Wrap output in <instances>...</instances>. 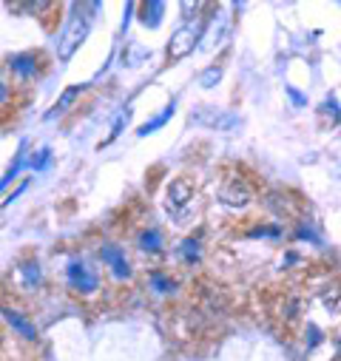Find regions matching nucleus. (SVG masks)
<instances>
[{
	"mask_svg": "<svg viewBox=\"0 0 341 361\" xmlns=\"http://www.w3.org/2000/svg\"><path fill=\"white\" fill-rule=\"evenodd\" d=\"M202 208V188L194 173H177L170 176L162 188V211L177 228L194 225Z\"/></svg>",
	"mask_w": 341,
	"mask_h": 361,
	"instance_id": "f257e3e1",
	"label": "nucleus"
},
{
	"mask_svg": "<svg viewBox=\"0 0 341 361\" xmlns=\"http://www.w3.org/2000/svg\"><path fill=\"white\" fill-rule=\"evenodd\" d=\"M213 202L219 211L236 216V214H244L250 205H253V188L250 183L239 173V171H225L219 179H216V194H213Z\"/></svg>",
	"mask_w": 341,
	"mask_h": 361,
	"instance_id": "f03ea898",
	"label": "nucleus"
},
{
	"mask_svg": "<svg viewBox=\"0 0 341 361\" xmlns=\"http://www.w3.org/2000/svg\"><path fill=\"white\" fill-rule=\"evenodd\" d=\"M66 288L80 299H92L103 290V279L97 267H92L85 259H71L66 264Z\"/></svg>",
	"mask_w": 341,
	"mask_h": 361,
	"instance_id": "7ed1b4c3",
	"label": "nucleus"
},
{
	"mask_svg": "<svg viewBox=\"0 0 341 361\" xmlns=\"http://www.w3.org/2000/svg\"><path fill=\"white\" fill-rule=\"evenodd\" d=\"M6 71L12 74V85H32L46 74L43 51H18L6 60Z\"/></svg>",
	"mask_w": 341,
	"mask_h": 361,
	"instance_id": "20e7f679",
	"label": "nucleus"
},
{
	"mask_svg": "<svg viewBox=\"0 0 341 361\" xmlns=\"http://www.w3.org/2000/svg\"><path fill=\"white\" fill-rule=\"evenodd\" d=\"M0 319H4V324L9 327V333L18 336L20 341H26V344H37L40 341V327L23 307H18L12 302H4L0 305Z\"/></svg>",
	"mask_w": 341,
	"mask_h": 361,
	"instance_id": "39448f33",
	"label": "nucleus"
},
{
	"mask_svg": "<svg viewBox=\"0 0 341 361\" xmlns=\"http://www.w3.org/2000/svg\"><path fill=\"white\" fill-rule=\"evenodd\" d=\"M97 259L103 262V267L117 279V282H128L134 279V264L128 259V250L125 245H117V242H106L97 247Z\"/></svg>",
	"mask_w": 341,
	"mask_h": 361,
	"instance_id": "423d86ee",
	"label": "nucleus"
},
{
	"mask_svg": "<svg viewBox=\"0 0 341 361\" xmlns=\"http://www.w3.org/2000/svg\"><path fill=\"white\" fill-rule=\"evenodd\" d=\"M46 276H43V267L35 256H23L15 267V285L20 293H37L43 288Z\"/></svg>",
	"mask_w": 341,
	"mask_h": 361,
	"instance_id": "0eeeda50",
	"label": "nucleus"
},
{
	"mask_svg": "<svg viewBox=\"0 0 341 361\" xmlns=\"http://www.w3.org/2000/svg\"><path fill=\"white\" fill-rule=\"evenodd\" d=\"M134 247H137L142 256H148V259L162 256V253L168 250L165 231H162V228H156V225H145V228H142V231L134 236Z\"/></svg>",
	"mask_w": 341,
	"mask_h": 361,
	"instance_id": "6e6552de",
	"label": "nucleus"
},
{
	"mask_svg": "<svg viewBox=\"0 0 341 361\" xmlns=\"http://www.w3.org/2000/svg\"><path fill=\"white\" fill-rule=\"evenodd\" d=\"M148 290L159 299H174L180 293V279L170 274V270L154 267V270H148Z\"/></svg>",
	"mask_w": 341,
	"mask_h": 361,
	"instance_id": "1a4fd4ad",
	"label": "nucleus"
},
{
	"mask_svg": "<svg viewBox=\"0 0 341 361\" xmlns=\"http://www.w3.org/2000/svg\"><path fill=\"white\" fill-rule=\"evenodd\" d=\"M89 26H92V18L82 20V23H80L77 15L68 18V26H66V32H63V37H60V60H68V57L74 54V49L82 43V37H85V32H89Z\"/></svg>",
	"mask_w": 341,
	"mask_h": 361,
	"instance_id": "9d476101",
	"label": "nucleus"
},
{
	"mask_svg": "<svg viewBox=\"0 0 341 361\" xmlns=\"http://www.w3.org/2000/svg\"><path fill=\"white\" fill-rule=\"evenodd\" d=\"M197 40H199V29L197 26H182L174 37H170V46H168V60H182L188 57L194 49H197Z\"/></svg>",
	"mask_w": 341,
	"mask_h": 361,
	"instance_id": "9b49d317",
	"label": "nucleus"
},
{
	"mask_svg": "<svg viewBox=\"0 0 341 361\" xmlns=\"http://www.w3.org/2000/svg\"><path fill=\"white\" fill-rule=\"evenodd\" d=\"M202 256H205V236L202 233H191L177 245V259L185 267H197L202 262Z\"/></svg>",
	"mask_w": 341,
	"mask_h": 361,
	"instance_id": "f8f14e48",
	"label": "nucleus"
},
{
	"mask_svg": "<svg viewBox=\"0 0 341 361\" xmlns=\"http://www.w3.org/2000/svg\"><path fill=\"white\" fill-rule=\"evenodd\" d=\"M82 94V85H71V88H66V92L60 94V100L51 106V111L46 114V120H54V117H60V114H66L71 106H74V100Z\"/></svg>",
	"mask_w": 341,
	"mask_h": 361,
	"instance_id": "ddd939ff",
	"label": "nucleus"
},
{
	"mask_svg": "<svg viewBox=\"0 0 341 361\" xmlns=\"http://www.w3.org/2000/svg\"><path fill=\"white\" fill-rule=\"evenodd\" d=\"M318 114L324 117V120H330V126H338L341 123V109H338V100L330 94V97H324L321 100V106H318Z\"/></svg>",
	"mask_w": 341,
	"mask_h": 361,
	"instance_id": "4468645a",
	"label": "nucleus"
},
{
	"mask_svg": "<svg viewBox=\"0 0 341 361\" xmlns=\"http://www.w3.org/2000/svg\"><path fill=\"white\" fill-rule=\"evenodd\" d=\"M12 103H15V85H12V80H6L0 74V114L9 111Z\"/></svg>",
	"mask_w": 341,
	"mask_h": 361,
	"instance_id": "2eb2a0df",
	"label": "nucleus"
},
{
	"mask_svg": "<svg viewBox=\"0 0 341 361\" xmlns=\"http://www.w3.org/2000/svg\"><path fill=\"white\" fill-rule=\"evenodd\" d=\"M170 114H174V103H170V106H168V109H165V111H162V114H159V117H154V120H151V123H145V126H142V128H140V131H137V134H140V137H145V134H151V131H154V128H159V126H165V123H168V117H170Z\"/></svg>",
	"mask_w": 341,
	"mask_h": 361,
	"instance_id": "dca6fc26",
	"label": "nucleus"
},
{
	"mask_svg": "<svg viewBox=\"0 0 341 361\" xmlns=\"http://www.w3.org/2000/svg\"><path fill=\"white\" fill-rule=\"evenodd\" d=\"M219 77H222V68H219V66H211V68H208V71L199 77V82H202L205 88H213V85L219 82Z\"/></svg>",
	"mask_w": 341,
	"mask_h": 361,
	"instance_id": "f3484780",
	"label": "nucleus"
},
{
	"mask_svg": "<svg viewBox=\"0 0 341 361\" xmlns=\"http://www.w3.org/2000/svg\"><path fill=\"white\" fill-rule=\"evenodd\" d=\"M37 154H40V157H37V159H32V168H43V165L49 162V157H51V151H49V148H43V151H37Z\"/></svg>",
	"mask_w": 341,
	"mask_h": 361,
	"instance_id": "a211bd4d",
	"label": "nucleus"
},
{
	"mask_svg": "<svg viewBox=\"0 0 341 361\" xmlns=\"http://www.w3.org/2000/svg\"><path fill=\"white\" fill-rule=\"evenodd\" d=\"M271 200H282V194H271V197L265 200V205H268V208H273V202H271ZM279 208H282V219H285V214H287V202H279Z\"/></svg>",
	"mask_w": 341,
	"mask_h": 361,
	"instance_id": "6ab92c4d",
	"label": "nucleus"
}]
</instances>
